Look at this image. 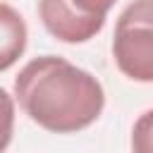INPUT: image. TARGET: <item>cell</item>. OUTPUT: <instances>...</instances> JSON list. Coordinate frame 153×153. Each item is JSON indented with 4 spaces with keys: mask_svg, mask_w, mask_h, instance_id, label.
Here are the masks:
<instances>
[{
    "mask_svg": "<svg viewBox=\"0 0 153 153\" xmlns=\"http://www.w3.org/2000/svg\"><path fill=\"white\" fill-rule=\"evenodd\" d=\"M14 98L38 127L53 134L86 129L105 105L100 81L91 72L55 55L36 57L22 67L14 76Z\"/></svg>",
    "mask_w": 153,
    "mask_h": 153,
    "instance_id": "cell-1",
    "label": "cell"
},
{
    "mask_svg": "<svg viewBox=\"0 0 153 153\" xmlns=\"http://www.w3.org/2000/svg\"><path fill=\"white\" fill-rule=\"evenodd\" d=\"M112 57L131 81H153V0L129 2L115 24Z\"/></svg>",
    "mask_w": 153,
    "mask_h": 153,
    "instance_id": "cell-2",
    "label": "cell"
},
{
    "mask_svg": "<svg viewBox=\"0 0 153 153\" xmlns=\"http://www.w3.org/2000/svg\"><path fill=\"white\" fill-rule=\"evenodd\" d=\"M38 14L48 33L62 43H86L105 26L103 14L84 12L72 0H38Z\"/></svg>",
    "mask_w": 153,
    "mask_h": 153,
    "instance_id": "cell-3",
    "label": "cell"
},
{
    "mask_svg": "<svg viewBox=\"0 0 153 153\" xmlns=\"http://www.w3.org/2000/svg\"><path fill=\"white\" fill-rule=\"evenodd\" d=\"M26 38L29 31L22 14L7 2H0V72L10 69L22 57L26 50Z\"/></svg>",
    "mask_w": 153,
    "mask_h": 153,
    "instance_id": "cell-4",
    "label": "cell"
},
{
    "mask_svg": "<svg viewBox=\"0 0 153 153\" xmlns=\"http://www.w3.org/2000/svg\"><path fill=\"white\" fill-rule=\"evenodd\" d=\"M131 148L136 153H153V110H146L131 129Z\"/></svg>",
    "mask_w": 153,
    "mask_h": 153,
    "instance_id": "cell-5",
    "label": "cell"
},
{
    "mask_svg": "<svg viewBox=\"0 0 153 153\" xmlns=\"http://www.w3.org/2000/svg\"><path fill=\"white\" fill-rule=\"evenodd\" d=\"M12 131H14V100L5 88H0V151L10 146Z\"/></svg>",
    "mask_w": 153,
    "mask_h": 153,
    "instance_id": "cell-6",
    "label": "cell"
},
{
    "mask_svg": "<svg viewBox=\"0 0 153 153\" xmlns=\"http://www.w3.org/2000/svg\"><path fill=\"white\" fill-rule=\"evenodd\" d=\"M76 7H81L84 12H91V14H108V10L117 2V0H72Z\"/></svg>",
    "mask_w": 153,
    "mask_h": 153,
    "instance_id": "cell-7",
    "label": "cell"
}]
</instances>
